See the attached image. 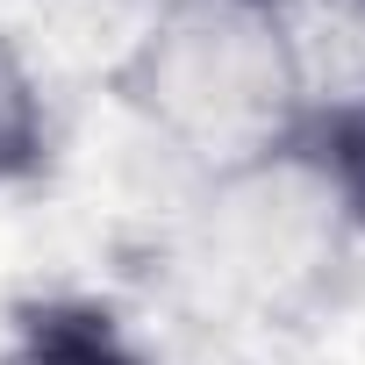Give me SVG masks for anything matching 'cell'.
I'll return each mask as SVG.
<instances>
[{"label": "cell", "mask_w": 365, "mask_h": 365, "mask_svg": "<svg viewBox=\"0 0 365 365\" xmlns=\"http://www.w3.org/2000/svg\"><path fill=\"white\" fill-rule=\"evenodd\" d=\"M29 129H36V115H29V86H22L15 58L0 51V172L29 150Z\"/></svg>", "instance_id": "3957f363"}, {"label": "cell", "mask_w": 365, "mask_h": 365, "mask_svg": "<svg viewBox=\"0 0 365 365\" xmlns=\"http://www.w3.org/2000/svg\"><path fill=\"white\" fill-rule=\"evenodd\" d=\"M8 365H129V358H122V344H115L108 329H93V322H51V329H36V344L15 351Z\"/></svg>", "instance_id": "7a4b0ae2"}, {"label": "cell", "mask_w": 365, "mask_h": 365, "mask_svg": "<svg viewBox=\"0 0 365 365\" xmlns=\"http://www.w3.org/2000/svg\"><path fill=\"white\" fill-rule=\"evenodd\" d=\"M294 101V51L265 0H201L150 43V108L215 158L258 150Z\"/></svg>", "instance_id": "6da1fadb"}]
</instances>
